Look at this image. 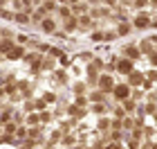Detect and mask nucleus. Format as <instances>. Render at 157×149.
Returning <instances> with one entry per match:
<instances>
[{
    "instance_id": "8",
    "label": "nucleus",
    "mask_w": 157,
    "mask_h": 149,
    "mask_svg": "<svg viewBox=\"0 0 157 149\" xmlns=\"http://www.w3.org/2000/svg\"><path fill=\"white\" fill-rule=\"evenodd\" d=\"M135 25H137V27H148V25H151V18H148L146 14H139V16L135 18Z\"/></svg>"
},
{
    "instance_id": "29",
    "label": "nucleus",
    "mask_w": 157,
    "mask_h": 149,
    "mask_svg": "<svg viewBox=\"0 0 157 149\" xmlns=\"http://www.w3.org/2000/svg\"><path fill=\"white\" fill-rule=\"evenodd\" d=\"M151 5H153V7H157V0H151Z\"/></svg>"
},
{
    "instance_id": "13",
    "label": "nucleus",
    "mask_w": 157,
    "mask_h": 149,
    "mask_svg": "<svg viewBox=\"0 0 157 149\" xmlns=\"http://www.w3.org/2000/svg\"><path fill=\"white\" fill-rule=\"evenodd\" d=\"M59 14H61V18H67V16H72V9H70V7H65V5H63L61 9H59Z\"/></svg>"
},
{
    "instance_id": "1",
    "label": "nucleus",
    "mask_w": 157,
    "mask_h": 149,
    "mask_svg": "<svg viewBox=\"0 0 157 149\" xmlns=\"http://www.w3.org/2000/svg\"><path fill=\"white\" fill-rule=\"evenodd\" d=\"M97 84H99V88H101L103 93H110V90L115 88V81H112V77H110V75H101Z\"/></svg>"
},
{
    "instance_id": "3",
    "label": "nucleus",
    "mask_w": 157,
    "mask_h": 149,
    "mask_svg": "<svg viewBox=\"0 0 157 149\" xmlns=\"http://www.w3.org/2000/svg\"><path fill=\"white\" fill-rule=\"evenodd\" d=\"M112 93H115L117 99H128V95H130V86H128V84H121V86L112 88Z\"/></svg>"
},
{
    "instance_id": "14",
    "label": "nucleus",
    "mask_w": 157,
    "mask_h": 149,
    "mask_svg": "<svg viewBox=\"0 0 157 149\" xmlns=\"http://www.w3.org/2000/svg\"><path fill=\"white\" fill-rule=\"evenodd\" d=\"M27 124H40V115H36V113H32V115L27 118Z\"/></svg>"
},
{
    "instance_id": "11",
    "label": "nucleus",
    "mask_w": 157,
    "mask_h": 149,
    "mask_svg": "<svg viewBox=\"0 0 157 149\" xmlns=\"http://www.w3.org/2000/svg\"><path fill=\"white\" fill-rule=\"evenodd\" d=\"M124 52H126V56H130V59H137V56H139V50H137V48H132V45H130V48H126Z\"/></svg>"
},
{
    "instance_id": "7",
    "label": "nucleus",
    "mask_w": 157,
    "mask_h": 149,
    "mask_svg": "<svg viewBox=\"0 0 157 149\" xmlns=\"http://www.w3.org/2000/svg\"><path fill=\"white\" fill-rule=\"evenodd\" d=\"M45 11H47V9H45L43 5L38 7V9H34V14H32V23H40V20L45 18Z\"/></svg>"
},
{
    "instance_id": "18",
    "label": "nucleus",
    "mask_w": 157,
    "mask_h": 149,
    "mask_svg": "<svg viewBox=\"0 0 157 149\" xmlns=\"http://www.w3.org/2000/svg\"><path fill=\"white\" fill-rule=\"evenodd\" d=\"M128 32H130V25L121 23V25H119V34H128Z\"/></svg>"
},
{
    "instance_id": "27",
    "label": "nucleus",
    "mask_w": 157,
    "mask_h": 149,
    "mask_svg": "<svg viewBox=\"0 0 157 149\" xmlns=\"http://www.w3.org/2000/svg\"><path fill=\"white\" fill-rule=\"evenodd\" d=\"M0 7H7V0H0Z\"/></svg>"
},
{
    "instance_id": "21",
    "label": "nucleus",
    "mask_w": 157,
    "mask_h": 149,
    "mask_svg": "<svg viewBox=\"0 0 157 149\" xmlns=\"http://www.w3.org/2000/svg\"><path fill=\"white\" fill-rule=\"evenodd\" d=\"M94 113H99V115L105 113V106H103V104H97V106H94Z\"/></svg>"
},
{
    "instance_id": "26",
    "label": "nucleus",
    "mask_w": 157,
    "mask_h": 149,
    "mask_svg": "<svg viewBox=\"0 0 157 149\" xmlns=\"http://www.w3.org/2000/svg\"><path fill=\"white\" fill-rule=\"evenodd\" d=\"M56 2H59V5H65V2H70V0H56Z\"/></svg>"
},
{
    "instance_id": "10",
    "label": "nucleus",
    "mask_w": 157,
    "mask_h": 149,
    "mask_svg": "<svg viewBox=\"0 0 157 149\" xmlns=\"http://www.w3.org/2000/svg\"><path fill=\"white\" fill-rule=\"evenodd\" d=\"M78 25H81V27H85V30H88V27H92V20H90V16L81 14V18H78Z\"/></svg>"
},
{
    "instance_id": "20",
    "label": "nucleus",
    "mask_w": 157,
    "mask_h": 149,
    "mask_svg": "<svg viewBox=\"0 0 157 149\" xmlns=\"http://www.w3.org/2000/svg\"><path fill=\"white\" fill-rule=\"evenodd\" d=\"M63 145H65V147H72V145H74V138H72V136H67L65 140H63Z\"/></svg>"
},
{
    "instance_id": "2",
    "label": "nucleus",
    "mask_w": 157,
    "mask_h": 149,
    "mask_svg": "<svg viewBox=\"0 0 157 149\" xmlns=\"http://www.w3.org/2000/svg\"><path fill=\"white\" fill-rule=\"evenodd\" d=\"M40 30H43V32H47V34L56 32V20H54L52 16H45V18L40 20Z\"/></svg>"
},
{
    "instance_id": "5",
    "label": "nucleus",
    "mask_w": 157,
    "mask_h": 149,
    "mask_svg": "<svg viewBox=\"0 0 157 149\" xmlns=\"http://www.w3.org/2000/svg\"><path fill=\"white\" fill-rule=\"evenodd\" d=\"M117 70L121 75H130L132 72V61H128V59H121L119 63H117Z\"/></svg>"
},
{
    "instance_id": "25",
    "label": "nucleus",
    "mask_w": 157,
    "mask_h": 149,
    "mask_svg": "<svg viewBox=\"0 0 157 149\" xmlns=\"http://www.w3.org/2000/svg\"><path fill=\"white\" fill-rule=\"evenodd\" d=\"M103 5H108V7H117V0H103Z\"/></svg>"
},
{
    "instance_id": "22",
    "label": "nucleus",
    "mask_w": 157,
    "mask_h": 149,
    "mask_svg": "<svg viewBox=\"0 0 157 149\" xmlns=\"http://www.w3.org/2000/svg\"><path fill=\"white\" fill-rule=\"evenodd\" d=\"M16 41H18L20 45H25V43H27V36H25V34H18V39H16Z\"/></svg>"
},
{
    "instance_id": "4",
    "label": "nucleus",
    "mask_w": 157,
    "mask_h": 149,
    "mask_svg": "<svg viewBox=\"0 0 157 149\" xmlns=\"http://www.w3.org/2000/svg\"><path fill=\"white\" fill-rule=\"evenodd\" d=\"M23 54H25V50H23V45H20V43H18V45H13L11 50H7V56H9L11 61L20 59V56H23Z\"/></svg>"
},
{
    "instance_id": "9",
    "label": "nucleus",
    "mask_w": 157,
    "mask_h": 149,
    "mask_svg": "<svg viewBox=\"0 0 157 149\" xmlns=\"http://www.w3.org/2000/svg\"><path fill=\"white\" fill-rule=\"evenodd\" d=\"M13 20H16V23H20V25H27L32 18H27L25 11H16V14H13Z\"/></svg>"
},
{
    "instance_id": "17",
    "label": "nucleus",
    "mask_w": 157,
    "mask_h": 149,
    "mask_svg": "<svg viewBox=\"0 0 157 149\" xmlns=\"http://www.w3.org/2000/svg\"><path fill=\"white\" fill-rule=\"evenodd\" d=\"M141 81V75H137V72H130V84H139Z\"/></svg>"
},
{
    "instance_id": "6",
    "label": "nucleus",
    "mask_w": 157,
    "mask_h": 149,
    "mask_svg": "<svg viewBox=\"0 0 157 149\" xmlns=\"http://www.w3.org/2000/svg\"><path fill=\"white\" fill-rule=\"evenodd\" d=\"M76 27H78V18L74 16V14H72V16H67L65 18V32H72V30H76Z\"/></svg>"
},
{
    "instance_id": "16",
    "label": "nucleus",
    "mask_w": 157,
    "mask_h": 149,
    "mask_svg": "<svg viewBox=\"0 0 157 149\" xmlns=\"http://www.w3.org/2000/svg\"><path fill=\"white\" fill-rule=\"evenodd\" d=\"M121 126H124V129H132V126H135V122H132L130 118H126L124 122H121Z\"/></svg>"
},
{
    "instance_id": "19",
    "label": "nucleus",
    "mask_w": 157,
    "mask_h": 149,
    "mask_svg": "<svg viewBox=\"0 0 157 149\" xmlns=\"http://www.w3.org/2000/svg\"><path fill=\"white\" fill-rule=\"evenodd\" d=\"M16 136H18V138H27V129H25V126H18Z\"/></svg>"
},
{
    "instance_id": "24",
    "label": "nucleus",
    "mask_w": 157,
    "mask_h": 149,
    "mask_svg": "<svg viewBox=\"0 0 157 149\" xmlns=\"http://www.w3.org/2000/svg\"><path fill=\"white\" fill-rule=\"evenodd\" d=\"M108 126H110L108 120H101V122H99V129H108Z\"/></svg>"
},
{
    "instance_id": "23",
    "label": "nucleus",
    "mask_w": 157,
    "mask_h": 149,
    "mask_svg": "<svg viewBox=\"0 0 157 149\" xmlns=\"http://www.w3.org/2000/svg\"><path fill=\"white\" fill-rule=\"evenodd\" d=\"M0 122H9V111H5L2 115H0Z\"/></svg>"
},
{
    "instance_id": "12",
    "label": "nucleus",
    "mask_w": 157,
    "mask_h": 149,
    "mask_svg": "<svg viewBox=\"0 0 157 149\" xmlns=\"http://www.w3.org/2000/svg\"><path fill=\"white\" fill-rule=\"evenodd\" d=\"M16 131H18L16 122H5V133H11V136H13V133H16Z\"/></svg>"
},
{
    "instance_id": "15",
    "label": "nucleus",
    "mask_w": 157,
    "mask_h": 149,
    "mask_svg": "<svg viewBox=\"0 0 157 149\" xmlns=\"http://www.w3.org/2000/svg\"><path fill=\"white\" fill-rule=\"evenodd\" d=\"M124 109H126V113H132V111H135V102H130V99H124Z\"/></svg>"
},
{
    "instance_id": "28",
    "label": "nucleus",
    "mask_w": 157,
    "mask_h": 149,
    "mask_svg": "<svg viewBox=\"0 0 157 149\" xmlns=\"http://www.w3.org/2000/svg\"><path fill=\"white\" fill-rule=\"evenodd\" d=\"M90 5H99V0H90Z\"/></svg>"
}]
</instances>
